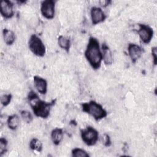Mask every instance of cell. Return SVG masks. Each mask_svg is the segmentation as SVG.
<instances>
[{
    "mask_svg": "<svg viewBox=\"0 0 157 157\" xmlns=\"http://www.w3.org/2000/svg\"><path fill=\"white\" fill-rule=\"evenodd\" d=\"M85 56L93 69L99 68L102 60V55L99 42L94 37H91L90 38L85 52Z\"/></svg>",
    "mask_w": 157,
    "mask_h": 157,
    "instance_id": "1",
    "label": "cell"
},
{
    "mask_svg": "<svg viewBox=\"0 0 157 157\" xmlns=\"http://www.w3.org/2000/svg\"><path fill=\"white\" fill-rule=\"evenodd\" d=\"M28 99L30 105L34 113L38 117L43 118H46L50 114V111L52 106L54 104V101L47 102L41 101L35 92L31 91L28 96Z\"/></svg>",
    "mask_w": 157,
    "mask_h": 157,
    "instance_id": "2",
    "label": "cell"
},
{
    "mask_svg": "<svg viewBox=\"0 0 157 157\" xmlns=\"http://www.w3.org/2000/svg\"><path fill=\"white\" fill-rule=\"evenodd\" d=\"M82 107L84 112L90 114L96 120H99L105 117L107 114L102 105L94 101L83 103L82 104Z\"/></svg>",
    "mask_w": 157,
    "mask_h": 157,
    "instance_id": "3",
    "label": "cell"
},
{
    "mask_svg": "<svg viewBox=\"0 0 157 157\" xmlns=\"http://www.w3.org/2000/svg\"><path fill=\"white\" fill-rule=\"evenodd\" d=\"M28 45L29 50L37 56H44L45 53V47L42 40L36 34L31 36Z\"/></svg>",
    "mask_w": 157,
    "mask_h": 157,
    "instance_id": "4",
    "label": "cell"
},
{
    "mask_svg": "<svg viewBox=\"0 0 157 157\" xmlns=\"http://www.w3.org/2000/svg\"><path fill=\"white\" fill-rule=\"evenodd\" d=\"M81 137L84 143L88 146H93L98 140V132L93 127L88 126L86 129H81Z\"/></svg>",
    "mask_w": 157,
    "mask_h": 157,
    "instance_id": "5",
    "label": "cell"
},
{
    "mask_svg": "<svg viewBox=\"0 0 157 157\" xmlns=\"http://www.w3.org/2000/svg\"><path fill=\"white\" fill-rule=\"evenodd\" d=\"M55 2L53 0H45L42 2L40 11L42 15L47 19H52L55 13Z\"/></svg>",
    "mask_w": 157,
    "mask_h": 157,
    "instance_id": "6",
    "label": "cell"
},
{
    "mask_svg": "<svg viewBox=\"0 0 157 157\" xmlns=\"http://www.w3.org/2000/svg\"><path fill=\"white\" fill-rule=\"evenodd\" d=\"M139 27L137 33L139 37L144 43L148 44L153 37V29L150 26L143 24H139Z\"/></svg>",
    "mask_w": 157,
    "mask_h": 157,
    "instance_id": "7",
    "label": "cell"
},
{
    "mask_svg": "<svg viewBox=\"0 0 157 157\" xmlns=\"http://www.w3.org/2000/svg\"><path fill=\"white\" fill-rule=\"evenodd\" d=\"M1 14L6 18H10L13 15V5L7 0H3L1 2Z\"/></svg>",
    "mask_w": 157,
    "mask_h": 157,
    "instance_id": "8",
    "label": "cell"
},
{
    "mask_svg": "<svg viewBox=\"0 0 157 157\" xmlns=\"http://www.w3.org/2000/svg\"><path fill=\"white\" fill-rule=\"evenodd\" d=\"M91 18L93 25L102 22L106 18L103 10L98 7H93L91 9Z\"/></svg>",
    "mask_w": 157,
    "mask_h": 157,
    "instance_id": "9",
    "label": "cell"
},
{
    "mask_svg": "<svg viewBox=\"0 0 157 157\" xmlns=\"http://www.w3.org/2000/svg\"><path fill=\"white\" fill-rule=\"evenodd\" d=\"M128 50L129 56L133 63H135L141 56L143 52L142 48L139 45L134 44H129Z\"/></svg>",
    "mask_w": 157,
    "mask_h": 157,
    "instance_id": "10",
    "label": "cell"
},
{
    "mask_svg": "<svg viewBox=\"0 0 157 157\" xmlns=\"http://www.w3.org/2000/svg\"><path fill=\"white\" fill-rule=\"evenodd\" d=\"M34 85L37 91L42 94H45L47 91V81L37 75L34 77Z\"/></svg>",
    "mask_w": 157,
    "mask_h": 157,
    "instance_id": "11",
    "label": "cell"
},
{
    "mask_svg": "<svg viewBox=\"0 0 157 157\" xmlns=\"http://www.w3.org/2000/svg\"><path fill=\"white\" fill-rule=\"evenodd\" d=\"M102 60L104 63L107 65L111 64L113 63V56L110 49L105 44H104L102 45Z\"/></svg>",
    "mask_w": 157,
    "mask_h": 157,
    "instance_id": "12",
    "label": "cell"
},
{
    "mask_svg": "<svg viewBox=\"0 0 157 157\" xmlns=\"http://www.w3.org/2000/svg\"><path fill=\"white\" fill-rule=\"evenodd\" d=\"M63 138V132L61 129L55 128L54 129L51 133V139L53 143L58 145L60 144Z\"/></svg>",
    "mask_w": 157,
    "mask_h": 157,
    "instance_id": "13",
    "label": "cell"
},
{
    "mask_svg": "<svg viewBox=\"0 0 157 157\" xmlns=\"http://www.w3.org/2000/svg\"><path fill=\"white\" fill-rule=\"evenodd\" d=\"M2 34H3L4 40L7 45H10L14 42L15 39V36L14 33L12 31L7 29H3Z\"/></svg>",
    "mask_w": 157,
    "mask_h": 157,
    "instance_id": "14",
    "label": "cell"
},
{
    "mask_svg": "<svg viewBox=\"0 0 157 157\" xmlns=\"http://www.w3.org/2000/svg\"><path fill=\"white\" fill-rule=\"evenodd\" d=\"M7 122V123L8 127L12 130H15L19 126L20 119L18 115H12L9 117Z\"/></svg>",
    "mask_w": 157,
    "mask_h": 157,
    "instance_id": "15",
    "label": "cell"
},
{
    "mask_svg": "<svg viewBox=\"0 0 157 157\" xmlns=\"http://www.w3.org/2000/svg\"><path fill=\"white\" fill-rule=\"evenodd\" d=\"M58 43L61 48L65 50L67 52H69L70 48V40L68 38L63 36H60L58 39Z\"/></svg>",
    "mask_w": 157,
    "mask_h": 157,
    "instance_id": "16",
    "label": "cell"
},
{
    "mask_svg": "<svg viewBox=\"0 0 157 157\" xmlns=\"http://www.w3.org/2000/svg\"><path fill=\"white\" fill-rule=\"evenodd\" d=\"M29 147L34 151L40 152L42 150V144L38 139L34 138L30 141Z\"/></svg>",
    "mask_w": 157,
    "mask_h": 157,
    "instance_id": "17",
    "label": "cell"
},
{
    "mask_svg": "<svg viewBox=\"0 0 157 157\" xmlns=\"http://www.w3.org/2000/svg\"><path fill=\"white\" fill-rule=\"evenodd\" d=\"M72 156L74 157H88L90 155L84 150L79 148H75L72 150Z\"/></svg>",
    "mask_w": 157,
    "mask_h": 157,
    "instance_id": "18",
    "label": "cell"
},
{
    "mask_svg": "<svg viewBox=\"0 0 157 157\" xmlns=\"http://www.w3.org/2000/svg\"><path fill=\"white\" fill-rule=\"evenodd\" d=\"M21 116L24 121L27 123H30L33 120V117L31 113L27 110H22L21 112Z\"/></svg>",
    "mask_w": 157,
    "mask_h": 157,
    "instance_id": "19",
    "label": "cell"
},
{
    "mask_svg": "<svg viewBox=\"0 0 157 157\" xmlns=\"http://www.w3.org/2000/svg\"><path fill=\"white\" fill-rule=\"evenodd\" d=\"M12 95L10 94H4L1 97V103L4 106H7L11 101Z\"/></svg>",
    "mask_w": 157,
    "mask_h": 157,
    "instance_id": "20",
    "label": "cell"
},
{
    "mask_svg": "<svg viewBox=\"0 0 157 157\" xmlns=\"http://www.w3.org/2000/svg\"><path fill=\"white\" fill-rule=\"evenodd\" d=\"M7 141L5 138L1 137L0 139V155L2 156L7 151Z\"/></svg>",
    "mask_w": 157,
    "mask_h": 157,
    "instance_id": "21",
    "label": "cell"
},
{
    "mask_svg": "<svg viewBox=\"0 0 157 157\" xmlns=\"http://www.w3.org/2000/svg\"><path fill=\"white\" fill-rule=\"evenodd\" d=\"M151 54L153 57V63L154 64H156V61H157V57H156V47H153L151 48Z\"/></svg>",
    "mask_w": 157,
    "mask_h": 157,
    "instance_id": "22",
    "label": "cell"
}]
</instances>
